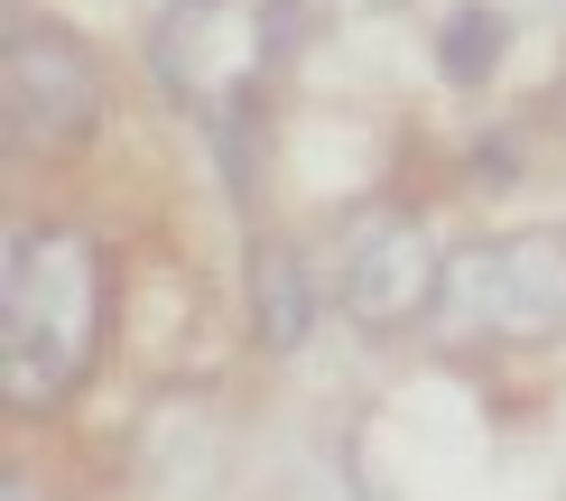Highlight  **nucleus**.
Listing matches in <instances>:
<instances>
[{"instance_id":"nucleus-1","label":"nucleus","mask_w":566,"mask_h":501,"mask_svg":"<svg viewBox=\"0 0 566 501\" xmlns=\"http://www.w3.org/2000/svg\"><path fill=\"white\" fill-rule=\"evenodd\" d=\"M112 334V251L84 223H19L0 251V409L56 418Z\"/></svg>"},{"instance_id":"nucleus-2","label":"nucleus","mask_w":566,"mask_h":501,"mask_svg":"<svg viewBox=\"0 0 566 501\" xmlns=\"http://www.w3.org/2000/svg\"><path fill=\"white\" fill-rule=\"evenodd\" d=\"M428 334L446 353H538L566 334V232H492L446 251Z\"/></svg>"},{"instance_id":"nucleus-3","label":"nucleus","mask_w":566,"mask_h":501,"mask_svg":"<svg viewBox=\"0 0 566 501\" xmlns=\"http://www.w3.org/2000/svg\"><path fill=\"white\" fill-rule=\"evenodd\" d=\"M279 38H289V19H279V0H168L149 29V75L168 103L205 112V122H242V103L261 93Z\"/></svg>"},{"instance_id":"nucleus-4","label":"nucleus","mask_w":566,"mask_h":501,"mask_svg":"<svg viewBox=\"0 0 566 501\" xmlns=\"http://www.w3.org/2000/svg\"><path fill=\"white\" fill-rule=\"evenodd\" d=\"M0 131L19 158H75L103 131V65L56 19H10L0 38Z\"/></svg>"},{"instance_id":"nucleus-5","label":"nucleus","mask_w":566,"mask_h":501,"mask_svg":"<svg viewBox=\"0 0 566 501\" xmlns=\"http://www.w3.org/2000/svg\"><path fill=\"white\" fill-rule=\"evenodd\" d=\"M437 279H446L437 232L399 205L353 213V232L335 242V306L363 334H418L428 306H437Z\"/></svg>"},{"instance_id":"nucleus-6","label":"nucleus","mask_w":566,"mask_h":501,"mask_svg":"<svg viewBox=\"0 0 566 501\" xmlns=\"http://www.w3.org/2000/svg\"><path fill=\"white\" fill-rule=\"evenodd\" d=\"M251 289H261V344L270 353H297L306 334H316V270H306L297 251H261L251 260Z\"/></svg>"},{"instance_id":"nucleus-7","label":"nucleus","mask_w":566,"mask_h":501,"mask_svg":"<svg viewBox=\"0 0 566 501\" xmlns=\"http://www.w3.org/2000/svg\"><path fill=\"white\" fill-rule=\"evenodd\" d=\"M437 65H446V84H483L492 65H502V10H492V0H464L437 29Z\"/></svg>"}]
</instances>
